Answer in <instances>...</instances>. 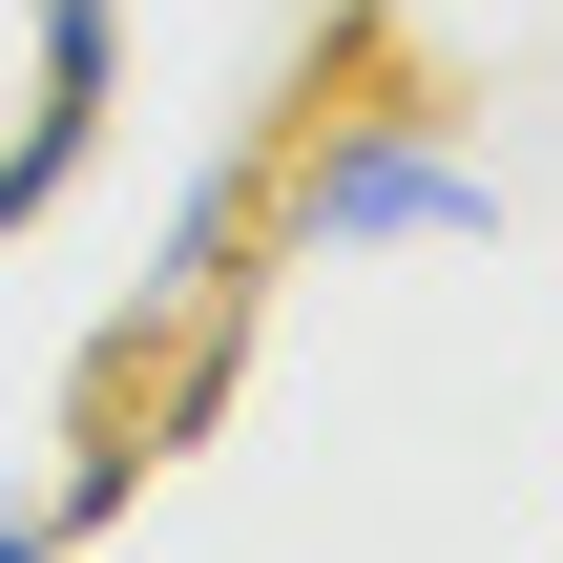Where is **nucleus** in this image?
Returning a JSON list of instances; mask_svg holds the SVG:
<instances>
[{
    "label": "nucleus",
    "mask_w": 563,
    "mask_h": 563,
    "mask_svg": "<svg viewBox=\"0 0 563 563\" xmlns=\"http://www.w3.org/2000/svg\"><path fill=\"white\" fill-rule=\"evenodd\" d=\"M292 230H313V251L501 230V167H481V146H439V125H355V146H313V167H292Z\"/></svg>",
    "instance_id": "f257e3e1"
},
{
    "label": "nucleus",
    "mask_w": 563,
    "mask_h": 563,
    "mask_svg": "<svg viewBox=\"0 0 563 563\" xmlns=\"http://www.w3.org/2000/svg\"><path fill=\"white\" fill-rule=\"evenodd\" d=\"M42 543H63V522H0V563H42Z\"/></svg>",
    "instance_id": "f03ea898"
}]
</instances>
